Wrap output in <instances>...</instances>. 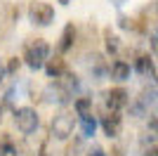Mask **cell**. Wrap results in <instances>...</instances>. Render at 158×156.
I'll list each match as a JSON object with an SVG mask.
<instances>
[{"label":"cell","mask_w":158,"mask_h":156,"mask_svg":"<svg viewBox=\"0 0 158 156\" xmlns=\"http://www.w3.org/2000/svg\"><path fill=\"white\" fill-rule=\"evenodd\" d=\"M47 59H50V45L43 38H33L31 43H26V47H24V62H26V66H31L33 71H38V69H43V64Z\"/></svg>","instance_id":"1"},{"label":"cell","mask_w":158,"mask_h":156,"mask_svg":"<svg viewBox=\"0 0 158 156\" xmlns=\"http://www.w3.org/2000/svg\"><path fill=\"white\" fill-rule=\"evenodd\" d=\"M14 123H17V130H19L21 135H31L38 130V111L33 109V106H19V109H14Z\"/></svg>","instance_id":"2"},{"label":"cell","mask_w":158,"mask_h":156,"mask_svg":"<svg viewBox=\"0 0 158 156\" xmlns=\"http://www.w3.org/2000/svg\"><path fill=\"white\" fill-rule=\"evenodd\" d=\"M153 104H156V85L151 83L149 88L142 90V95H139L135 102H130V114L137 116V118H142V116L149 114V106H153Z\"/></svg>","instance_id":"3"},{"label":"cell","mask_w":158,"mask_h":156,"mask_svg":"<svg viewBox=\"0 0 158 156\" xmlns=\"http://www.w3.org/2000/svg\"><path fill=\"white\" fill-rule=\"evenodd\" d=\"M73 128H76V118H73V114H69V111H64V114H59V116L52 118V137H57V140H69V137L73 135Z\"/></svg>","instance_id":"4"},{"label":"cell","mask_w":158,"mask_h":156,"mask_svg":"<svg viewBox=\"0 0 158 156\" xmlns=\"http://www.w3.org/2000/svg\"><path fill=\"white\" fill-rule=\"evenodd\" d=\"M28 17H31L33 24H38V26H50L54 21V7L47 5V2H31Z\"/></svg>","instance_id":"5"},{"label":"cell","mask_w":158,"mask_h":156,"mask_svg":"<svg viewBox=\"0 0 158 156\" xmlns=\"http://www.w3.org/2000/svg\"><path fill=\"white\" fill-rule=\"evenodd\" d=\"M130 104V92L125 88H113V90L106 92V106L111 114H118L120 109H125Z\"/></svg>","instance_id":"6"},{"label":"cell","mask_w":158,"mask_h":156,"mask_svg":"<svg viewBox=\"0 0 158 156\" xmlns=\"http://www.w3.org/2000/svg\"><path fill=\"white\" fill-rule=\"evenodd\" d=\"M102 128H104V135L106 137H118L120 135V116L118 114H111V111H106L104 116H102Z\"/></svg>","instance_id":"7"},{"label":"cell","mask_w":158,"mask_h":156,"mask_svg":"<svg viewBox=\"0 0 158 156\" xmlns=\"http://www.w3.org/2000/svg\"><path fill=\"white\" fill-rule=\"evenodd\" d=\"M54 83L59 85V88L66 92V95H73V92H76V90L80 88V80H78V76H76L73 71H69V69H66V71L61 73V76L57 78Z\"/></svg>","instance_id":"8"},{"label":"cell","mask_w":158,"mask_h":156,"mask_svg":"<svg viewBox=\"0 0 158 156\" xmlns=\"http://www.w3.org/2000/svg\"><path fill=\"white\" fill-rule=\"evenodd\" d=\"M43 66H45V73H47L50 78H59L61 73L66 71V62H64V57H61V54H57V57H50Z\"/></svg>","instance_id":"9"},{"label":"cell","mask_w":158,"mask_h":156,"mask_svg":"<svg viewBox=\"0 0 158 156\" xmlns=\"http://www.w3.org/2000/svg\"><path fill=\"white\" fill-rule=\"evenodd\" d=\"M130 64H127L125 59H116L111 64V69H109V73H111V78L113 80H127L130 78Z\"/></svg>","instance_id":"10"},{"label":"cell","mask_w":158,"mask_h":156,"mask_svg":"<svg viewBox=\"0 0 158 156\" xmlns=\"http://www.w3.org/2000/svg\"><path fill=\"white\" fill-rule=\"evenodd\" d=\"M73 43H76V26L73 24H66L64 31H61V38H59V52H69L73 47Z\"/></svg>","instance_id":"11"},{"label":"cell","mask_w":158,"mask_h":156,"mask_svg":"<svg viewBox=\"0 0 158 156\" xmlns=\"http://www.w3.org/2000/svg\"><path fill=\"white\" fill-rule=\"evenodd\" d=\"M45 95H47L50 102H57V104H69V102H71V95H66L57 83H50V85H47V88H45Z\"/></svg>","instance_id":"12"},{"label":"cell","mask_w":158,"mask_h":156,"mask_svg":"<svg viewBox=\"0 0 158 156\" xmlns=\"http://www.w3.org/2000/svg\"><path fill=\"white\" fill-rule=\"evenodd\" d=\"M135 69L139 73H149V78H156V64H153V57L149 54H139L135 62Z\"/></svg>","instance_id":"13"},{"label":"cell","mask_w":158,"mask_h":156,"mask_svg":"<svg viewBox=\"0 0 158 156\" xmlns=\"http://www.w3.org/2000/svg\"><path fill=\"white\" fill-rule=\"evenodd\" d=\"M87 59H92V62H87V66H90V73H92V76L102 78L106 71H109V66H106V62H104V57H102V54H92V57H87Z\"/></svg>","instance_id":"14"},{"label":"cell","mask_w":158,"mask_h":156,"mask_svg":"<svg viewBox=\"0 0 158 156\" xmlns=\"http://www.w3.org/2000/svg\"><path fill=\"white\" fill-rule=\"evenodd\" d=\"M104 45H106V52L109 54H116L120 50V40L116 33H111V28H104Z\"/></svg>","instance_id":"15"},{"label":"cell","mask_w":158,"mask_h":156,"mask_svg":"<svg viewBox=\"0 0 158 156\" xmlns=\"http://www.w3.org/2000/svg\"><path fill=\"white\" fill-rule=\"evenodd\" d=\"M80 128H83V137H92L94 130H97V118H94L92 114L80 116Z\"/></svg>","instance_id":"16"},{"label":"cell","mask_w":158,"mask_h":156,"mask_svg":"<svg viewBox=\"0 0 158 156\" xmlns=\"http://www.w3.org/2000/svg\"><path fill=\"white\" fill-rule=\"evenodd\" d=\"M73 109L78 116H85V114H92V97H78L73 102Z\"/></svg>","instance_id":"17"},{"label":"cell","mask_w":158,"mask_h":156,"mask_svg":"<svg viewBox=\"0 0 158 156\" xmlns=\"http://www.w3.org/2000/svg\"><path fill=\"white\" fill-rule=\"evenodd\" d=\"M118 26L120 28H125V31H142V26L137 24V19H130V17H118Z\"/></svg>","instance_id":"18"},{"label":"cell","mask_w":158,"mask_h":156,"mask_svg":"<svg viewBox=\"0 0 158 156\" xmlns=\"http://www.w3.org/2000/svg\"><path fill=\"white\" fill-rule=\"evenodd\" d=\"M19 66H21V59L12 57L10 62H7V69H5V71H7V73H17V71H19Z\"/></svg>","instance_id":"19"},{"label":"cell","mask_w":158,"mask_h":156,"mask_svg":"<svg viewBox=\"0 0 158 156\" xmlns=\"http://www.w3.org/2000/svg\"><path fill=\"white\" fill-rule=\"evenodd\" d=\"M80 149H83V140L78 137V140H76L73 144H69V149H66V151H69V156H78V151H80Z\"/></svg>","instance_id":"20"},{"label":"cell","mask_w":158,"mask_h":156,"mask_svg":"<svg viewBox=\"0 0 158 156\" xmlns=\"http://www.w3.org/2000/svg\"><path fill=\"white\" fill-rule=\"evenodd\" d=\"M87 156H106V151L102 147H92V149L87 151Z\"/></svg>","instance_id":"21"},{"label":"cell","mask_w":158,"mask_h":156,"mask_svg":"<svg viewBox=\"0 0 158 156\" xmlns=\"http://www.w3.org/2000/svg\"><path fill=\"white\" fill-rule=\"evenodd\" d=\"M113 5H123V2H125V0H111Z\"/></svg>","instance_id":"22"},{"label":"cell","mask_w":158,"mask_h":156,"mask_svg":"<svg viewBox=\"0 0 158 156\" xmlns=\"http://www.w3.org/2000/svg\"><path fill=\"white\" fill-rule=\"evenodd\" d=\"M2 73H5V66L0 64V80H2Z\"/></svg>","instance_id":"23"},{"label":"cell","mask_w":158,"mask_h":156,"mask_svg":"<svg viewBox=\"0 0 158 156\" xmlns=\"http://www.w3.org/2000/svg\"><path fill=\"white\" fill-rule=\"evenodd\" d=\"M57 2H61V5H69V2H71V0H57Z\"/></svg>","instance_id":"24"},{"label":"cell","mask_w":158,"mask_h":156,"mask_svg":"<svg viewBox=\"0 0 158 156\" xmlns=\"http://www.w3.org/2000/svg\"><path fill=\"white\" fill-rule=\"evenodd\" d=\"M0 118H2V106H0Z\"/></svg>","instance_id":"25"},{"label":"cell","mask_w":158,"mask_h":156,"mask_svg":"<svg viewBox=\"0 0 158 156\" xmlns=\"http://www.w3.org/2000/svg\"><path fill=\"white\" fill-rule=\"evenodd\" d=\"M40 156H47V154H45V151H43V154H40Z\"/></svg>","instance_id":"26"}]
</instances>
